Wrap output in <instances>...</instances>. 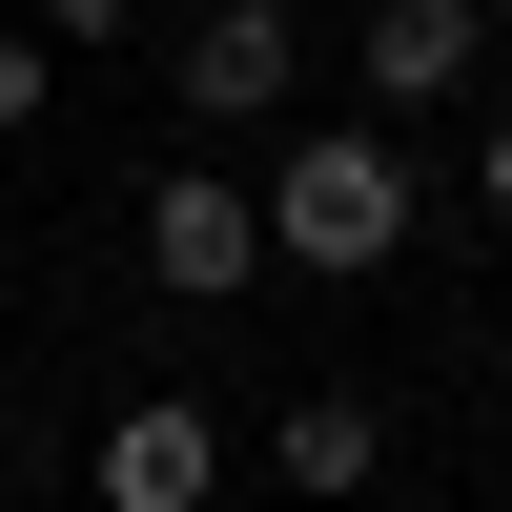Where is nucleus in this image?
Here are the masks:
<instances>
[{"label":"nucleus","instance_id":"nucleus-8","mask_svg":"<svg viewBox=\"0 0 512 512\" xmlns=\"http://www.w3.org/2000/svg\"><path fill=\"white\" fill-rule=\"evenodd\" d=\"M41 82H62V62H41L21 21H0V144H21V123H41Z\"/></svg>","mask_w":512,"mask_h":512},{"label":"nucleus","instance_id":"nucleus-3","mask_svg":"<svg viewBox=\"0 0 512 512\" xmlns=\"http://www.w3.org/2000/svg\"><path fill=\"white\" fill-rule=\"evenodd\" d=\"M349 82H369V123L410 144L431 103H472V82H492V0H369V21H349Z\"/></svg>","mask_w":512,"mask_h":512},{"label":"nucleus","instance_id":"nucleus-7","mask_svg":"<svg viewBox=\"0 0 512 512\" xmlns=\"http://www.w3.org/2000/svg\"><path fill=\"white\" fill-rule=\"evenodd\" d=\"M123 21H144V0H41V21H21V41H41V62H62V41H82V62H103V41H123Z\"/></svg>","mask_w":512,"mask_h":512},{"label":"nucleus","instance_id":"nucleus-1","mask_svg":"<svg viewBox=\"0 0 512 512\" xmlns=\"http://www.w3.org/2000/svg\"><path fill=\"white\" fill-rule=\"evenodd\" d=\"M390 246H410V144H390V123H328V144H287V164H267V267L369 287Z\"/></svg>","mask_w":512,"mask_h":512},{"label":"nucleus","instance_id":"nucleus-5","mask_svg":"<svg viewBox=\"0 0 512 512\" xmlns=\"http://www.w3.org/2000/svg\"><path fill=\"white\" fill-rule=\"evenodd\" d=\"M205 492H226V431H205L185 390H144L103 431V512H205Z\"/></svg>","mask_w":512,"mask_h":512},{"label":"nucleus","instance_id":"nucleus-4","mask_svg":"<svg viewBox=\"0 0 512 512\" xmlns=\"http://www.w3.org/2000/svg\"><path fill=\"white\" fill-rule=\"evenodd\" d=\"M246 267H267V205H246L226 164H164L144 185V287L164 308H246Z\"/></svg>","mask_w":512,"mask_h":512},{"label":"nucleus","instance_id":"nucleus-2","mask_svg":"<svg viewBox=\"0 0 512 512\" xmlns=\"http://www.w3.org/2000/svg\"><path fill=\"white\" fill-rule=\"evenodd\" d=\"M164 103H185V123H287V103H308V0H185Z\"/></svg>","mask_w":512,"mask_h":512},{"label":"nucleus","instance_id":"nucleus-10","mask_svg":"<svg viewBox=\"0 0 512 512\" xmlns=\"http://www.w3.org/2000/svg\"><path fill=\"white\" fill-rule=\"evenodd\" d=\"M492 328H512V308H492Z\"/></svg>","mask_w":512,"mask_h":512},{"label":"nucleus","instance_id":"nucleus-6","mask_svg":"<svg viewBox=\"0 0 512 512\" xmlns=\"http://www.w3.org/2000/svg\"><path fill=\"white\" fill-rule=\"evenodd\" d=\"M267 472L308 492V512H349L369 472H390V410H369V390H287V410H267Z\"/></svg>","mask_w":512,"mask_h":512},{"label":"nucleus","instance_id":"nucleus-9","mask_svg":"<svg viewBox=\"0 0 512 512\" xmlns=\"http://www.w3.org/2000/svg\"><path fill=\"white\" fill-rule=\"evenodd\" d=\"M472 185H492V226H512V123H492V144H472Z\"/></svg>","mask_w":512,"mask_h":512}]
</instances>
